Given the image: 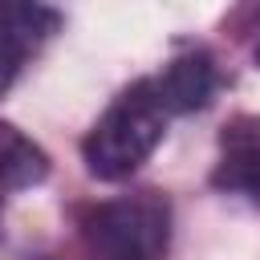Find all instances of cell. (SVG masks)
I'll list each match as a JSON object with an SVG mask.
<instances>
[{
	"mask_svg": "<svg viewBox=\"0 0 260 260\" xmlns=\"http://www.w3.org/2000/svg\"><path fill=\"white\" fill-rule=\"evenodd\" d=\"M171 122L167 102L154 89V77H138L126 89H118L110 98V106L102 110V118L89 126V134L81 138V158L85 171L102 183H122L130 179L162 142Z\"/></svg>",
	"mask_w": 260,
	"mask_h": 260,
	"instance_id": "1",
	"label": "cell"
},
{
	"mask_svg": "<svg viewBox=\"0 0 260 260\" xmlns=\"http://www.w3.org/2000/svg\"><path fill=\"white\" fill-rule=\"evenodd\" d=\"M49 179V154L12 122H0V195L41 187Z\"/></svg>",
	"mask_w": 260,
	"mask_h": 260,
	"instance_id": "6",
	"label": "cell"
},
{
	"mask_svg": "<svg viewBox=\"0 0 260 260\" xmlns=\"http://www.w3.org/2000/svg\"><path fill=\"white\" fill-rule=\"evenodd\" d=\"M252 57H256V65H260V45H256V49H252Z\"/></svg>",
	"mask_w": 260,
	"mask_h": 260,
	"instance_id": "7",
	"label": "cell"
},
{
	"mask_svg": "<svg viewBox=\"0 0 260 260\" xmlns=\"http://www.w3.org/2000/svg\"><path fill=\"white\" fill-rule=\"evenodd\" d=\"M77 240L89 260H162L171 244V203L154 187L77 207Z\"/></svg>",
	"mask_w": 260,
	"mask_h": 260,
	"instance_id": "2",
	"label": "cell"
},
{
	"mask_svg": "<svg viewBox=\"0 0 260 260\" xmlns=\"http://www.w3.org/2000/svg\"><path fill=\"white\" fill-rule=\"evenodd\" d=\"M154 89L167 102L171 118L175 114H195L203 106H211V98L219 93V69L215 57L207 49H187L179 57H171L158 73H154Z\"/></svg>",
	"mask_w": 260,
	"mask_h": 260,
	"instance_id": "5",
	"label": "cell"
},
{
	"mask_svg": "<svg viewBox=\"0 0 260 260\" xmlns=\"http://www.w3.org/2000/svg\"><path fill=\"white\" fill-rule=\"evenodd\" d=\"M61 28V12L45 0H0V98L20 81L45 41Z\"/></svg>",
	"mask_w": 260,
	"mask_h": 260,
	"instance_id": "3",
	"label": "cell"
},
{
	"mask_svg": "<svg viewBox=\"0 0 260 260\" xmlns=\"http://www.w3.org/2000/svg\"><path fill=\"white\" fill-rule=\"evenodd\" d=\"M211 187L223 195H244L260 203V118L256 114H236L223 122Z\"/></svg>",
	"mask_w": 260,
	"mask_h": 260,
	"instance_id": "4",
	"label": "cell"
}]
</instances>
